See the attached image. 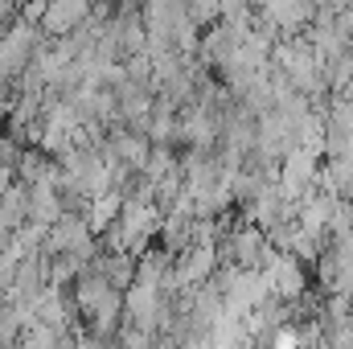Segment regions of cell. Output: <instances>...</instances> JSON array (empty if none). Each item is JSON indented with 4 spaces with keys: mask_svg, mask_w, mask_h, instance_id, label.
<instances>
[{
    "mask_svg": "<svg viewBox=\"0 0 353 349\" xmlns=\"http://www.w3.org/2000/svg\"><path fill=\"white\" fill-rule=\"evenodd\" d=\"M87 17H90L87 0H50V4H46V17H41V25H37V33H41L46 41H62V37H70Z\"/></svg>",
    "mask_w": 353,
    "mask_h": 349,
    "instance_id": "1",
    "label": "cell"
},
{
    "mask_svg": "<svg viewBox=\"0 0 353 349\" xmlns=\"http://www.w3.org/2000/svg\"><path fill=\"white\" fill-rule=\"evenodd\" d=\"M58 218H62V197H58V181H41V185H29V222H25V226L50 230V226H54Z\"/></svg>",
    "mask_w": 353,
    "mask_h": 349,
    "instance_id": "2",
    "label": "cell"
},
{
    "mask_svg": "<svg viewBox=\"0 0 353 349\" xmlns=\"http://www.w3.org/2000/svg\"><path fill=\"white\" fill-rule=\"evenodd\" d=\"M87 271H94L111 292H132L136 288V259L132 255H94V263H90Z\"/></svg>",
    "mask_w": 353,
    "mask_h": 349,
    "instance_id": "3",
    "label": "cell"
},
{
    "mask_svg": "<svg viewBox=\"0 0 353 349\" xmlns=\"http://www.w3.org/2000/svg\"><path fill=\"white\" fill-rule=\"evenodd\" d=\"M169 267H173V255H165L157 243L136 259V283L140 288H152V292H161L165 288V275H169Z\"/></svg>",
    "mask_w": 353,
    "mask_h": 349,
    "instance_id": "4",
    "label": "cell"
},
{
    "mask_svg": "<svg viewBox=\"0 0 353 349\" xmlns=\"http://www.w3.org/2000/svg\"><path fill=\"white\" fill-rule=\"evenodd\" d=\"M176 169H181V152H176V148H152V152H148V161H144V169H140V177L157 185L161 177L176 173Z\"/></svg>",
    "mask_w": 353,
    "mask_h": 349,
    "instance_id": "5",
    "label": "cell"
},
{
    "mask_svg": "<svg viewBox=\"0 0 353 349\" xmlns=\"http://www.w3.org/2000/svg\"><path fill=\"white\" fill-rule=\"evenodd\" d=\"M185 21H189L197 33H205L210 25L222 21V4H218V0H193V4H185Z\"/></svg>",
    "mask_w": 353,
    "mask_h": 349,
    "instance_id": "6",
    "label": "cell"
},
{
    "mask_svg": "<svg viewBox=\"0 0 353 349\" xmlns=\"http://www.w3.org/2000/svg\"><path fill=\"white\" fill-rule=\"evenodd\" d=\"M17 8H21L17 0H0V29H8L17 21Z\"/></svg>",
    "mask_w": 353,
    "mask_h": 349,
    "instance_id": "7",
    "label": "cell"
}]
</instances>
